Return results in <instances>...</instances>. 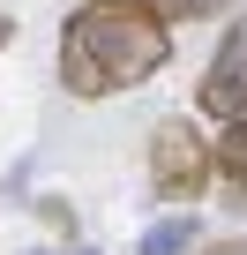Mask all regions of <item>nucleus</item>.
I'll list each match as a JSON object with an SVG mask.
<instances>
[{
	"label": "nucleus",
	"instance_id": "f257e3e1",
	"mask_svg": "<svg viewBox=\"0 0 247 255\" xmlns=\"http://www.w3.org/2000/svg\"><path fill=\"white\" fill-rule=\"evenodd\" d=\"M172 60V30L143 0H82L60 23V83L68 98H120Z\"/></svg>",
	"mask_w": 247,
	"mask_h": 255
},
{
	"label": "nucleus",
	"instance_id": "f03ea898",
	"mask_svg": "<svg viewBox=\"0 0 247 255\" xmlns=\"http://www.w3.org/2000/svg\"><path fill=\"white\" fill-rule=\"evenodd\" d=\"M217 180V135H202V120L165 113L150 128V188L158 203H202V188Z\"/></svg>",
	"mask_w": 247,
	"mask_h": 255
},
{
	"label": "nucleus",
	"instance_id": "7ed1b4c3",
	"mask_svg": "<svg viewBox=\"0 0 247 255\" xmlns=\"http://www.w3.org/2000/svg\"><path fill=\"white\" fill-rule=\"evenodd\" d=\"M195 105H202L210 120H225V128L247 120V15L225 23V38H217V53H210V68H202Z\"/></svg>",
	"mask_w": 247,
	"mask_h": 255
},
{
	"label": "nucleus",
	"instance_id": "20e7f679",
	"mask_svg": "<svg viewBox=\"0 0 247 255\" xmlns=\"http://www.w3.org/2000/svg\"><path fill=\"white\" fill-rule=\"evenodd\" d=\"M217 180L232 195H247V120H232L225 135H217Z\"/></svg>",
	"mask_w": 247,
	"mask_h": 255
},
{
	"label": "nucleus",
	"instance_id": "39448f33",
	"mask_svg": "<svg viewBox=\"0 0 247 255\" xmlns=\"http://www.w3.org/2000/svg\"><path fill=\"white\" fill-rule=\"evenodd\" d=\"M187 248H195V218L180 210V218H158V225L143 233V248H135V255H187Z\"/></svg>",
	"mask_w": 247,
	"mask_h": 255
},
{
	"label": "nucleus",
	"instance_id": "423d86ee",
	"mask_svg": "<svg viewBox=\"0 0 247 255\" xmlns=\"http://www.w3.org/2000/svg\"><path fill=\"white\" fill-rule=\"evenodd\" d=\"M143 8H150L158 23H202V15H217V8H232V0H143Z\"/></svg>",
	"mask_w": 247,
	"mask_h": 255
},
{
	"label": "nucleus",
	"instance_id": "0eeeda50",
	"mask_svg": "<svg viewBox=\"0 0 247 255\" xmlns=\"http://www.w3.org/2000/svg\"><path fill=\"white\" fill-rule=\"evenodd\" d=\"M38 218H45V225H60V233H75V210H68L60 195H45V203H38Z\"/></svg>",
	"mask_w": 247,
	"mask_h": 255
},
{
	"label": "nucleus",
	"instance_id": "6e6552de",
	"mask_svg": "<svg viewBox=\"0 0 247 255\" xmlns=\"http://www.w3.org/2000/svg\"><path fill=\"white\" fill-rule=\"evenodd\" d=\"M210 255H247V240H217V248H210Z\"/></svg>",
	"mask_w": 247,
	"mask_h": 255
},
{
	"label": "nucleus",
	"instance_id": "1a4fd4ad",
	"mask_svg": "<svg viewBox=\"0 0 247 255\" xmlns=\"http://www.w3.org/2000/svg\"><path fill=\"white\" fill-rule=\"evenodd\" d=\"M0 45H15V23H8V15H0Z\"/></svg>",
	"mask_w": 247,
	"mask_h": 255
},
{
	"label": "nucleus",
	"instance_id": "9d476101",
	"mask_svg": "<svg viewBox=\"0 0 247 255\" xmlns=\"http://www.w3.org/2000/svg\"><path fill=\"white\" fill-rule=\"evenodd\" d=\"M30 255H53V248H30Z\"/></svg>",
	"mask_w": 247,
	"mask_h": 255
},
{
	"label": "nucleus",
	"instance_id": "9b49d317",
	"mask_svg": "<svg viewBox=\"0 0 247 255\" xmlns=\"http://www.w3.org/2000/svg\"><path fill=\"white\" fill-rule=\"evenodd\" d=\"M82 255H90V248H82Z\"/></svg>",
	"mask_w": 247,
	"mask_h": 255
}]
</instances>
